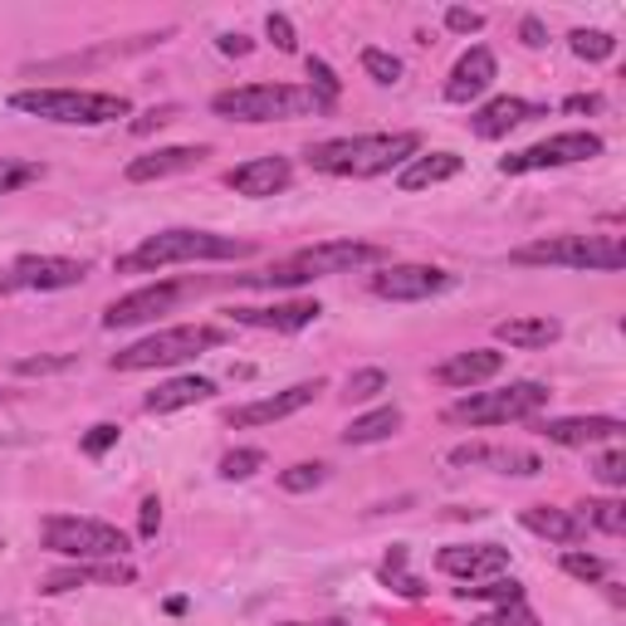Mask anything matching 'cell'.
I'll return each mask as SVG.
<instances>
[{"label":"cell","mask_w":626,"mask_h":626,"mask_svg":"<svg viewBox=\"0 0 626 626\" xmlns=\"http://www.w3.org/2000/svg\"><path fill=\"white\" fill-rule=\"evenodd\" d=\"M421 152V133H362L309 147V166L328 176H381Z\"/></svg>","instance_id":"6da1fadb"},{"label":"cell","mask_w":626,"mask_h":626,"mask_svg":"<svg viewBox=\"0 0 626 626\" xmlns=\"http://www.w3.org/2000/svg\"><path fill=\"white\" fill-rule=\"evenodd\" d=\"M381 260H387V250H381V245H367V240H323V245H309V250L289 254V260H279L274 270L245 274V284H254V289H293V284L328 279V274H348V270L381 264Z\"/></svg>","instance_id":"7a4b0ae2"},{"label":"cell","mask_w":626,"mask_h":626,"mask_svg":"<svg viewBox=\"0 0 626 626\" xmlns=\"http://www.w3.org/2000/svg\"><path fill=\"white\" fill-rule=\"evenodd\" d=\"M10 108L64 127H103L133 113L123 93H88V88H20L10 93Z\"/></svg>","instance_id":"3957f363"},{"label":"cell","mask_w":626,"mask_h":626,"mask_svg":"<svg viewBox=\"0 0 626 626\" xmlns=\"http://www.w3.org/2000/svg\"><path fill=\"white\" fill-rule=\"evenodd\" d=\"M254 254L250 240H235V235H215V230H162L147 235L133 254L117 260V270H166V264H191V260H245Z\"/></svg>","instance_id":"277c9868"},{"label":"cell","mask_w":626,"mask_h":626,"mask_svg":"<svg viewBox=\"0 0 626 626\" xmlns=\"http://www.w3.org/2000/svg\"><path fill=\"white\" fill-rule=\"evenodd\" d=\"M211 108L230 123H279V117H303V113H328L313 98V88L293 84H240L211 98Z\"/></svg>","instance_id":"5b68a950"},{"label":"cell","mask_w":626,"mask_h":626,"mask_svg":"<svg viewBox=\"0 0 626 626\" xmlns=\"http://www.w3.org/2000/svg\"><path fill=\"white\" fill-rule=\"evenodd\" d=\"M225 328L211 323H181V328H156L152 338L133 342V348L113 352V372H147V367H176V362L196 358L205 348H221Z\"/></svg>","instance_id":"8992f818"},{"label":"cell","mask_w":626,"mask_h":626,"mask_svg":"<svg viewBox=\"0 0 626 626\" xmlns=\"http://www.w3.org/2000/svg\"><path fill=\"white\" fill-rule=\"evenodd\" d=\"M514 264H563V270H602L616 274L626 264V245L616 235H553L509 254Z\"/></svg>","instance_id":"52a82bcc"},{"label":"cell","mask_w":626,"mask_h":626,"mask_svg":"<svg viewBox=\"0 0 626 626\" xmlns=\"http://www.w3.org/2000/svg\"><path fill=\"white\" fill-rule=\"evenodd\" d=\"M548 406L543 381H509L499 391H470L455 406H446L450 426H499V421H524Z\"/></svg>","instance_id":"ba28073f"},{"label":"cell","mask_w":626,"mask_h":626,"mask_svg":"<svg viewBox=\"0 0 626 626\" xmlns=\"http://www.w3.org/2000/svg\"><path fill=\"white\" fill-rule=\"evenodd\" d=\"M45 548L59 558H78V563H93V558H123L127 553V534L117 524L103 518H78V514H49L39 524Z\"/></svg>","instance_id":"9c48e42d"},{"label":"cell","mask_w":626,"mask_h":626,"mask_svg":"<svg viewBox=\"0 0 626 626\" xmlns=\"http://www.w3.org/2000/svg\"><path fill=\"white\" fill-rule=\"evenodd\" d=\"M602 137L597 133H558V137H543V142L524 147V152H509L499 162L504 176H524V172H543V166H573V162H592L602 156Z\"/></svg>","instance_id":"30bf717a"},{"label":"cell","mask_w":626,"mask_h":626,"mask_svg":"<svg viewBox=\"0 0 626 626\" xmlns=\"http://www.w3.org/2000/svg\"><path fill=\"white\" fill-rule=\"evenodd\" d=\"M88 279V264L84 260H64V254H25L15 260L5 274H0V289H74V284Z\"/></svg>","instance_id":"8fae6325"},{"label":"cell","mask_w":626,"mask_h":626,"mask_svg":"<svg viewBox=\"0 0 626 626\" xmlns=\"http://www.w3.org/2000/svg\"><path fill=\"white\" fill-rule=\"evenodd\" d=\"M440 289H450V274L436 270V264H391V270L372 274V293L391 303H416Z\"/></svg>","instance_id":"7c38bea8"},{"label":"cell","mask_w":626,"mask_h":626,"mask_svg":"<svg viewBox=\"0 0 626 626\" xmlns=\"http://www.w3.org/2000/svg\"><path fill=\"white\" fill-rule=\"evenodd\" d=\"M436 567L460 583H489V577L509 573V548L499 543H450L436 553Z\"/></svg>","instance_id":"4fadbf2b"},{"label":"cell","mask_w":626,"mask_h":626,"mask_svg":"<svg viewBox=\"0 0 626 626\" xmlns=\"http://www.w3.org/2000/svg\"><path fill=\"white\" fill-rule=\"evenodd\" d=\"M323 391V381L313 377V381H293V387H284V391H274V397H260V401H245V406H230L225 411V421L230 426H270V421H284V416H293V411H303L313 397Z\"/></svg>","instance_id":"5bb4252c"},{"label":"cell","mask_w":626,"mask_h":626,"mask_svg":"<svg viewBox=\"0 0 626 626\" xmlns=\"http://www.w3.org/2000/svg\"><path fill=\"white\" fill-rule=\"evenodd\" d=\"M181 293H186V284H147V289H133L117 303H108L103 328H133V323H147V318H156V313L172 309Z\"/></svg>","instance_id":"9a60e30c"},{"label":"cell","mask_w":626,"mask_h":626,"mask_svg":"<svg viewBox=\"0 0 626 626\" xmlns=\"http://www.w3.org/2000/svg\"><path fill=\"white\" fill-rule=\"evenodd\" d=\"M499 78V64H494V54H489L485 45H470L465 54L455 59V68H450V78H446V98L450 103H475L479 93H485L489 84Z\"/></svg>","instance_id":"2e32d148"},{"label":"cell","mask_w":626,"mask_h":626,"mask_svg":"<svg viewBox=\"0 0 626 626\" xmlns=\"http://www.w3.org/2000/svg\"><path fill=\"white\" fill-rule=\"evenodd\" d=\"M293 181V166L289 156H250V162H240L235 172H225V186H230L235 196H274L284 191V186Z\"/></svg>","instance_id":"e0dca14e"},{"label":"cell","mask_w":626,"mask_h":626,"mask_svg":"<svg viewBox=\"0 0 626 626\" xmlns=\"http://www.w3.org/2000/svg\"><path fill=\"white\" fill-rule=\"evenodd\" d=\"M504 372V352L494 348H470V352H455V358H446L436 367V381L440 387H460V391H475L479 381L499 377Z\"/></svg>","instance_id":"ac0fdd59"},{"label":"cell","mask_w":626,"mask_h":626,"mask_svg":"<svg viewBox=\"0 0 626 626\" xmlns=\"http://www.w3.org/2000/svg\"><path fill=\"white\" fill-rule=\"evenodd\" d=\"M450 465H494L499 475H538L543 460L518 446H479V440H470V446L450 450Z\"/></svg>","instance_id":"d6986e66"},{"label":"cell","mask_w":626,"mask_h":626,"mask_svg":"<svg viewBox=\"0 0 626 626\" xmlns=\"http://www.w3.org/2000/svg\"><path fill=\"white\" fill-rule=\"evenodd\" d=\"M318 303L313 299H293V303H270V309H230L235 323H245V328H274V333H299L309 328L313 318H318Z\"/></svg>","instance_id":"ffe728a7"},{"label":"cell","mask_w":626,"mask_h":626,"mask_svg":"<svg viewBox=\"0 0 626 626\" xmlns=\"http://www.w3.org/2000/svg\"><path fill=\"white\" fill-rule=\"evenodd\" d=\"M538 430L553 446H597V440H616L626 426L616 416H563V421H543Z\"/></svg>","instance_id":"44dd1931"},{"label":"cell","mask_w":626,"mask_h":626,"mask_svg":"<svg viewBox=\"0 0 626 626\" xmlns=\"http://www.w3.org/2000/svg\"><path fill=\"white\" fill-rule=\"evenodd\" d=\"M201 156H211L205 147H156V152H147V156H133L127 162V181H162V176H172V172H191Z\"/></svg>","instance_id":"7402d4cb"},{"label":"cell","mask_w":626,"mask_h":626,"mask_svg":"<svg viewBox=\"0 0 626 626\" xmlns=\"http://www.w3.org/2000/svg\"><path fill=\"white\" fill-rule=\"evenodd\" d=\"M528 117H543V108L538 103H528V98H494V103H485L475 117H470V133L475 137H504L509 127H518V123H528Z\"/></svg>","instance_id":"603a6c76"},{"label":"cell","mask_w":626,"mask_h":626,"mask_svg":"<svg viewBox=\"0 0 626 626\" xmlns=\"http://www.w3.org/2000/svg\"><path fill=\"white\" fill-rule=\"evenodd\" d=\"M524 528L538 538H548V543H583L587 538L583 514H577V509H553V504L524 509Z\"/></svg>","instance_id":"cb8c5ba5"},{"label":"cell","mask_w":626,"mask_h":626,"mask_svg":"<svg viewBox=\"0 0 626 626\" xmlns=\"http://www.w3.org/2000/svg\"><path fill=\"white\" fill-rule=\"evenodd\" d=\"M494 338H499V342H509V348L534 352V348H548V342L563 338V323L548 318V313H524V318H499V323H494Z\"/></svg>","instance_id":"d4e9b609"},{"label":"cell","mask_w":626,"mask_h":626,"mask_svg":"<svg viewBox=\"0 0 626 626\" xmlns=\"http://www.w3.org/2000/svg\"><path fill=\"white\" fill-rule=\"evenodd\" d=\"M205 397H215V381L211 377H172V381H162L156 391H147V401L142 406L152 411V416H166V411H181V406H196V401H205Z\"/></svg>","instance_id":"484cf974"},{"label":"cell","mask_w":626,"mask_h":626,"mask_svg":"<svg viewBox=\"0 0 626 626\" xmlns=\"http://www.w3.org/2000/svg\"><path fill=\"white\" fill-rule=\"evenodd\" d=\"M450 176H460V156L455 152H426V156H411V162L401 166L397 186L401 191H426V186H440V181H450Z\"/></svg>","instance_id":"4316f807"},{"label":"cell","mask_w":626,"mask_h":626,"mask_svg":"<svg viewBox=\"0 0 626 626\" xmlns=\"http://www.w3.org/2000/svg\"><path fill=\"white\" fill-rule=\"evenodd\" d=\"M133 577L137 573L127 563H103V567L78 563V567H59V573H49L45 592H68V587H84V583H133Z\"/></svg>","instance_id":"83f0119b"},{"label":"cell","mask_w":626,"mask_h":626,"mask_svg":"<svg viewBox=\"0 0 626 626\" xmlns=\"http://www.w3.org/2000/svg\"><path fill=\"white\" fill-rule=\"evenodd\" d=\"M397 430H401V411L397 406H377V411H367V416L348 421L342 440H348V446H377V440L397 436Z\"/></svg>","instance_id":"f1b7e54d"},{"label":"cell","mask_w":626,"mask_h":626,"mask_svg":"<svg viewBox=\"0 0 626 626\" xmlns=\"http://www.w3.org/2000/svg\"><path fill=\"white\" fill-rule=\"evenodd\" d=\"M567 45H573V54L587 59V64H602V59L616 54V39L606 35V29H573V35H567Z\"/></svg>","instance_id":"f546056e"},{"label":"cell","mask_w":626,"mask_h":626,"mask_svg":"<svg viewBox=\"0 0 626 626\" xmlns=\"http://www.w3.org/2000/svg\"><path fill=\"white\" fill-rule=\"evenodd\" d=\"M323 479H328V465H323V460H303V465L284 470L279 489H284V494H309V489H318Z\"/></svg>","instance_id":"4dcf8cb0"},{"label":"cell","mask_w":626,"mask_h":626,"mask_svg":"<svg viewBox=\"0 0 626 626\" xmlns=\"http://www.w3.org/2000/svg\"><path fill=\"white\" fill-rule=\"evenodd\" d=\"M583 524L587 528H602V534H626V504L622 499H597V504H587V514H583Z\"/></svg>","instance_id":"1f68e13d"},{"label":"cell","mask_w":626,"mask_h":626,"mask_svg":"<svg viewBox=\"0 0 626 626\" xmlns=\"http://www.w3.org/2000/svg\"><path fill=\"white\" fill-rule=\"evenodd\" d=\"M401 567H406V548L397 543V548L387 553V563H381V583H387L391 592H401V597H421V592H426V587H421L416 577H406Z\"/></svg>","instance_id":"d6a6232c"},{"label":"cell","mask_w":626,"mask_h":626,"mask_svg":"<svg viewBox=\"0 0 626 626\" xmlns=\"http://www.w3.org/2000/svg\"><path fill=\"white\" fill-rule=\"evenodd\" d=\"M362 68H367L372 84H401V59L387 54V49H377V45L362 49Z\"/></svg>","instance_id":"836d02e7"},{"label":"cell","mask_w":626,"mask_h":626,"mask_svg":"<svg viewBox=\"0 0 626 626\" xmlns=\"http://www.w3.org/2000/svg\"><path fill=\"white\" fill-rule=\"evenodd\" d=\"M39 176H45V166H39V162H15V156H0V196L20 191V186L39 181Z\"/></svg>","instance_id":"e575fe53"},{"label":"cell","mask_w":626,"mask_h":626,"mask_svg":"<svg viewBox=\"0 0 626 626\" xmlns=\"http://www.w3.org/2000/svg\"><path fill=\"white\" fill-rule=\"evenodd\" d=\"M465 597H489V602H499V606H509V602H524V583H514V577H489V583H479V587H460Z\"/></svg>","instance_id":"d590c367"},{"label":"cell","mask_w":626,"mask_h":626,"mask_svg":"<svg viewBox=\"0 0 626 626\" xmlns=\"http://www.w3.org/2000/svg\"><path fill=\"white\" fill-rule=\"evenodd\" d=\"M309 78H313V84H309V88H313V98H318L323 108L338 103V88H342V84H338V74H333V68L323 64V59H309Z\"/></svg>","instance_id":"8d00e7d4"},{"label":"cell","mask_w":626,"mask_h":626,"mask_svg":"<svg viewBox=\"0 0 626 626\" xmlns=\"http://www.w3.org/2000/svg\"><path fill=\"white\" fill-rule=\"evenodd\" d=\"M377 391H387V372L381 367H362L348 377V401H372Z\"/></svg>","instance_id":"74e56055"},{"label":"cell","mask_w":626,"mask_h":626,"mask_svg":"<svg viewBox=\"0 0 626 626\" xmlns=\"http://www.w3.org/2000/svg\"><path fill=\"white\" fill-rule=\"evenodd\" d=\"M470 626H543V622H538L524 602H509V606H499V612H489V616H475Z\"/></svg>","instance_id":"f35d334b"},{"label":"cell","mask_w":626,"mask_h":626,"mask_svg":"<svg viewBox=\"0 0 626 626\" xmlns=\"http://www.w3.org/2000/svg\"><path fill=\"white\" fill-rule=\"evenodd\" d=\"M563 573L577 577V583H602L606 577V563L592 553H563Z\"/></svg>","instance_id":"ab89813d"},{"label":"cell","mask_w":626,"mask_h":626,"mask_svg":"<svg viewBox=\"0 0 626 626\" xmlns=\"http://www.w3.org/2000/svg\"><path fill=\"white\" fill-rule=\"evenodd\" d=\"M254 470H264V450H230V455L221 460L225 479H250Z\"/></svg>","instance_id":"60d3db41"},{"label":"cell","mask_w":626,"mask_h":626,"mask_svg":"<svg viewBox=\"0 0 626 626\" xmlns=\"http://www.w3.org/2000/svg\"><path fill=\"white\" fill-rule=\"evenodd\" d=\"M74 367V352H59V358H20L15 372L20 377H49V372H68Z\"/></svg>","instance_id":"b9f144b4"},{"label":"cell","mask_w":626,"mask_h":626,"mask_svg":"<svg viewBox=\"0 0 626 626\" xmlns=\"http://www.w3.org/2000/svg\"><path fill=\"white\" fill-rule=\"evenodd\" d=\"M117 436H123V430H117L113 421H98V426H88V436H84V455H88V460L108 455V450L117 446Z\"/></svg>","instance_id":"7bdbcfd3"},{"label":"cell","mask_w":626,"mask_h":626,"mask_svg":"<svg viewBox=\"0 0 626 626\" xmlns=\"http://www.w3.org/2000/svg\"><path fill=\"white\" fill-rule=\"evenodd\" d=\"M597 479H602V485H612V489H622L626 485V455L622 450H606V455H597Z\"/></svg>","instance_id":"ee69618b"},{"label":"cell","mask_w":626,"mask_h":626,"mask_svg":"<svg viewBox=\"0 0 626 626\" xmlns=\"http://www.w3.org/2000/svg\"><path fill=\"white\" fill-rule=\"evenodd\" d=\"M446 29H455V35H475V29H485V15H479V10H465V5H450Z\"/></svg>","instance_id":"f6af8a7d"},{"label":"cell","mask_w":626,"mask_h":626,"mask_svg":"<svg viewBox=\"0 0 626 626\" xmlns=\"http://www.w3.org/2000/svg\"><path fill=\"white\" fill-rule=\"evenodd\" d=\"M264 35H270L274 45L284 49V54H293V49H299V39H293V25H289V15H270V20H264Z\"/></svg>","instance_id":"bcb514c9"},{"label":"cell","mask_w":626,"mask_h":626,"mask_svg":"<svg viewBox=\"0 0 626 626\" xmlns=\"http://www.w3.org/2000/svg\"><path fill=\"white\" fill-rule=\"evenodd\" d=\"M518 39H524L528 49H543V45H548V29H543V20H538V15H528L524 25H518Z\"/></svg>","instance_id":"7dc6e473"},{"label":"cell","mask_w":626,"mask_h":626,"mask_svg":"<svg viewBox=\"0 0 626 626\" xmlns=\"http://www.w3.org/2000/svg\"><path fill=\"white\" fill-rule=\"evenodd\" d=\"M156 524H162V499L147 494L142 499V538H156Z\"/></svg>","instance_id":"c3c4849f"},{"label":"cell","mask_w":626,"mask_h":626,"mask_svg":"<svg viewBox=\"0 0 626 626\" xmlns=\"http://www.w3.org/2000/svg\"><path fill=\"white\" fill-rule=\"evenodd\" d=\"M176 117V108H152V113H142L133 123V133H152V127H162V123H172Z\"/></svg>","instance_id":"681fc988"},{"label":"cell","mask_w":626,"mask_h":626,"mask_svg":"<svg viewBox=\"0 0 626 626\" xmlns=\"http://www.w3.org/2000/svg\"><path fill=\"white\" fill-rule=\"evenodd\" d=\"M563 108H567V113H597V108H602V98H597V93H573Z\"/></svg>","instance_id":"f907efd6"},{"label":"cell","mask_w":626,"mask_h":626,"mask_svg":"<svg viewBox=\"0 0 626 626\" xmlns=\"http://www.w3.org/2000/svg\"><path fill=\"white\" fill-rule=\"evenodd\" d=\"M221 54H250V39H245V35H221Z\"/></svg>","instance_id":"816d5d0a"},{"label":"cell","mask_w":626,"mask_h":626,"mask_svg":"<svg viewBox=\"0 0 626 626\" xmlns=\"http://www.w3.org/2000/svg\"><path fill=\"white\" fill-rule=\"evenodd\" d=\"M284 626H303V622H284ZM318 626H342V622H318Z\"/></svg>","instance_id":"f5cc1de1"},{"label":"cell","mask_w":626,"mask_h":626,"mask_svg":"<svg viewBox=\"0 0 626 626\" xmlns=\"http://www.w3.org/2000/svg\"><path fill=\"white\" fill-rule=\"evenodd\" d=\"M0 401H10V391H0Z\"/></svg>","instance_id":"db71d44e"}]
</instances>
